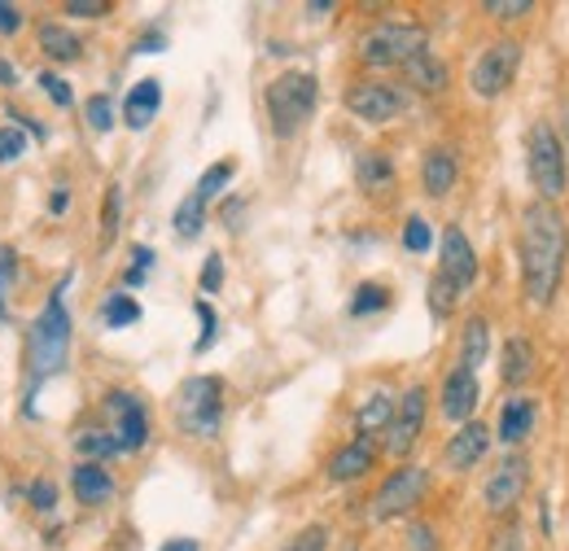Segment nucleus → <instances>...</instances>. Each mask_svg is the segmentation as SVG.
I'll list each match as a JSON object with an SVG mask.
<instances>
[{
    "label": "nucleus",
    "mask_w": 569,
    "mask_h": 551,
    "mask_svg": "<svg viewBox=\"0 0 569 551\" xmlns=\"http://www.w3.org/2000/svg\"><path fill=\"white\" fill-rule=\"evenodd\" d=\"M517 259H521V289L535 307H552V298L561 293L569 259V223L561 207L552 202H530L521 210V228H517Z\"/></svg>",
    "instance_id": "1"
},
{
    "label": "nucleus",
    "mask_w": 569,
    "mask_h": 551,
    "mask_svg": "<svg viewBox=\"0 0 569 551\" xmlns=\"http://www.w3.org/2000/svg\"><path fill=\"white\" fill-rule=\"evenodd\" d=\"M62 289H67V280H62ZM62 289H53L49 302L40 307V315L27 324V342H22V408L27 415H36L40 385L62 377L67 359H71V311L62 302Z\"/></svg>",
    "instance_id": "2"
},
{
    "label": "nucleus",
    "mask_w": 569,
    "mask_h": 551,
    "mask_svg": "<svg viewBox=\"0 0 569 551\" xmlns=\"http://www.w3.org/2000/svg\"><path fill=\"white\" fill-rule=\"evenodd\" d=\"M263 106H268L272 137L277 140L298 137L311 123L316 106H320V79L311 70H284V74H277L263 88Z\"/></svg>",
    "instance_id": "3"
},
{
    "label": "nucleus",
    "mask_w": 569,
    "mask_h": 551,
    "mask_svg": "<svg viewBox=\"0 0 569 551\" xmlns=\"http://www.w3.org/2000/svg\"><path fill=\"white\" fill-rule=\"evenodd\" d=\"M526 176L539 193V202H561L569 189V158H566V144H561V132L552 123H535L526 132Z\"/></svg>",
    "instance_id": "4"
},
{
    "label": "nucleus",
    "mask_w": 569,
    "mask_h": 551,
    "mask_svg": "<svg viewBox=\"0 0 569 551\" xmlns=\"http://www.w3.org/2000/svg\"><path fill=\"white\" fill-rule=\"evenodd\" d=\"M429 49V31L421 22H377L359 36L356 53L368 70H403L417 53Z\"/></svg>",
    "instance_id": "5"
},
{
    "label": "nucleus",
    "mask_w": 569,
    "mask_h": 551,
    "mask_svg": "<svg viewBox=\"0 0 569 551\" xmlns=\"http://www.w3.org/2000/svg\"><path fill=\"white\" fill-rule=\"evenodd\" d=\"M171 412H176V429L184 438H214L219 424H223V381L219 377L180 381V390L171 399Z\"/></svg>",
    "instance_id": "6"
},
{
    "label": "nucleus",
    "mask_w": 569,
    "mask_h": 551,
    "mask_svg": "<svg viewBox=\"0 0 569 551\" xmlns=\"http://www.w3.org/2000/svg\"><path fill=\"white\" fill-rule=\"evenodd\" d=\"M342 106L356 114L359 123L381 128V123H390V119L408 114L412 92H408L403 83H395V79H356V83L342 92Z\"/></svg>",
    "instance_id": "7"
},
{
    "label": "nucleus",
    "mask_w": 569,
    "mask_h": 551,
    "mask_svg": "<svg viewBox=\"0 0 569 551\" xmlns=\"http://www.w3.org/2000/svg\"><path fill=\"white\" fill-rule=\"evenodd\" d=\"M429 490V469H421V464H399L386 482H381V490L372 494V503H368V517L372 521H395V517H408L421 499H426Z\"/></svg>",
    "instance_id": "8"
},
{
    "label": "nucleus",
    "mask_w": 569,
    "mask_h": 551,
    "mask_svg": "<svg viewBox=\"0 0 569 551\" xmlns=\"http://www.w3.org/2000/svg\"><path fill=\"white\" fill-rule=\"evenodd\" d=\"M517 70H521V44L517 40H496V44H487L478 53V62L469 70V88L482 101H499L512 88Z\"/></svg>",
    "instance_id": "9"
},
{
    "label": "nucleus",
    "mask_w": 569,
    "mask_h": 551,
    "mask_svg": "<svg viewBox=\"0 0 569 551\" xmlns=\"http://www.w3.org/2000/svg\"><path fill=\"white\" fill-rule=\"evenodd\" d=\"M426 415H429V390L426 385H408V390L395 399V415H390V424H386V455L408 460L412 447H417L421 433H426Z\"/></svg>",
    "instance_id": "10"
},
{
    "label": "nucleus",
    "mask_w": 569,
    "mask_h": 551,
    "mask_svg": "<svg viewBox=\"0 0 569 551\" xmlns=\"http://www.w3.org/2000/svg\"><path fill=\"white\" fill-rule=\"evenodd\" d=\"M526 485H530V460H526L521 451H508L503 460H496V469H491L487 482H482V503H487V512L508 517V512L521 503Z\"/></svg>",
    "instance_id": "11"
},
{
    "label": "nucleus",
    "mask_w": 569,
    "mask_h": 551,
    "mask_svg": "<svg viewBox=\"0 0 569 551\" xmlns=\"http://www.w3.org/2000/svg\"><path fill=\"white\" fill-rule=\"evenodd\" d=\"M101 408L114 420L110 433H114L119 451H123V455L144 451V442H149V408L141 403V394H132V390H110Z\"/></svg>",
    "instance_id": "12"
},
{
    "label": "nucleus",
    "mask_w": 569,
    "mask_h": 551,
    "mask_svg": "<svg viewBox=\"0 0 569 551\" xmlns=\"http://www.w3.org/2000/svg\"><path fill=\"white\" fill-rule=\"evenodd\" d=\"M438 272L447 276L460 293L478 280V250H473V241L465 237V228L460 223H447L442 228V254H438Z\"/></svg>",
    "instance_id": "13"
},
{
    "label": "nucleus",
    "mask_w": 569,
    "mask_h": 551,
    "mask_svg": "<svg viewBox=\"0 0 569 551\" xmlns=\"http://www.w3.org/2000/svg\"><path fill=\"white\" fill-rule=\"evenodd\" d=\"M478 399H482L478 377H473L469 368L456 363V368L442 377V390H438V408H442V415H447L451 424H469L473 412H478Z\"/></svg>",
    "instance_id": "14"
},
{
    "label": "nucleus",
    "mask_w": 569,
    "mask_h": 551,
    "mask_svg": "<svg viewBox=\"0 0 569 551\" xmlns=\"http://www.w3.org/2000/svg\"><path fill=\"white\" fill-rule=\"evenodd\" d=\"M487 451H491V429H487L482 420H469V424H460V429L451 433V442L442 447V460H447V469L469 473L473 464L487 460Z\"/></svg>",
    "instance_id": "15"
},
{
    "label": "nucleus",
    "mask_w": 569,
    "mask_h": 551,
    "mask_svg": "<svg viewBox=\"0 0 569 551\" xmlns=\"http://www.w3.org/2000/svg\"><path fill=\"white\" fill-rule=\"evenodd\" d=\"M377 469V438H351L347 447H338L333 451V460H329V482H359V478H368Z\"/></svg>",
    "instance_id": "16"
},
{
    "label": "nucleus",
    "mask_w": 569,
    "mask_h": 551,
    "mask_svg": "<svg viewBox=\"0 0 569 551\" xmlns=\"http://www.w3.org/2000/svg\"><path fill=\"white\" fill-rule=\"evenodd\" d=\"M456 180H460V158H456V149L451 144H433L426 149V158H421V189H426V198H447L451 189H456Z\"/></svg>",
    "instance_id": "17"
},
{
    "label": "nucleus",
    "mask_w": 569,
    "mask_h": 551,
    "mask_svg": "<svg viewBox=\"0 0 569 551\" xmlns=\"http://www.w3.org/2000/svg\"><path fill=\"white\" fill-rule=\"evenodd\" d=\"M535 420H539V403L535 399H526V394H512L503 408H499V442L508 447V451H517L530 433H535Z\"/></svg>",
    "instance_id": "18"
},
{
    "label": "nucleus",
    "mask_w": 569,
    "mask_h": 551,
    "mask_svg": "<svg viewBox=\"0 0 569 551\" xmlns=\"http://www.w3.org/2000/svg\"><path fill=\"white\" fill-rule=\"evenodd\" d=\"M535 368H539V354H535V342H530V338H508V342H503V354H499V381H503L508 390L526 385V381L535 377Z\"/></svg>",
    "instance_id": "19"
},
{
    "label": "nucleus",
    "mask_w": 569,
    "mask_h": 551,
    "mask_svg": "<svg viewBox=\"0 0 569 551\" xmlns=\"http://www.w3.org/2000/svg\"><path fill=\"white\" fill-rule=\"evenodd\" d=\"M158 110H162V83L158 79H141L137 88H128V97H123V123L132 132H144L158 119Z\"/></svg>",
    "instance_id": "20"
},
{
    "label": "nucleus",
    "mask_w": 569,
    "mask_h": 551,
    "mask_svg": "<svg viewBox=\"0 0 569 551\" xmlns=\"http://www.w3.org/2000/svg\"><path fill=\"white\" fill-rule=\"evenodd\" d=\"M71 490L83 508H101L114 494V473H106V464H74L71 469Z\"/></svg>",
    "instance_id": "21"
},
{
    "label": "nucleus",
    "mask_w": 569,
    "mask_h": 551,
    "mask_svg": "<svg viewBox=\"0 0 569 551\" xmlns=\"http://www.w3.org/2000/svg\"><path fill=\"white\" fill-rule=\"evenodd\" d=\"M395 158L390 153H381V149H363L356 158V184L363 193H386V189H395Z\"/></svg>",
    "instance_id": "22"
},
{
    "label": "nucleus",
    "mask_w": 569,
    "mask_h": 551,
    "mask_svg": "<svg viewBox=\"0 0 569 551\" xmlns=\"http://www.w3.org/2000/svg\"><path fill=\"white\" fill-rule=\"evenodd\" d=\"M403 79H408V88H417V92H426V97H438V92H447V83H451V70L447 62L438 58V53H417L408 67H403Z\"/></svg>",
    "instance_id": "23"
},
{
    "label": "nucleus",
    "mask_w": 569,
    "mask_h": 551,
    "mask_svg": "<svg viewBox=\"0 0 569 551\" xmlns=\"http://www.w3.org/2000/svg\"><path fill=\"white\" fill-rule=\"evenodd\" d=\"M491 354V320L487 315H469L460 329V368H469L478 377V368Z\"/></svg>",
    "instance_id": "24"
},
{
    "label": "nucleus",
    "mask_w": 569,
    "mask_h": 551,
    "mask_svg": "<svg viewBox=\"0 0 569 551\" xmlns=\"http://www.w3.org/2000/svg\"><path fill=\"white\" fill-rule=\"evenodd\" d=\"M40 49L58 62V67H71L83 58V40L74 36L71 27H62V22H40Z\"/></svg>",
    "instance_id": "25"
},
{
    "label": "nucleus",
    "mask_w": 569,
    "mask_h": 551,
    "mask_svg": "<svg viewBox=\"0 0 569 551\" xmlns=\"http://www.w3.org/2000/svg\"><path fill=\"white\" fill-rule=\"evenodd\" d=\"M390 415H395V394H386V390H377V394H368V399L359 403V412H356V429H359V438H377V433H386V424H390Z\"/></svg>",
    "instance_id": "26"
},
{
    "label": "nucleus",
    "mask_w": 569,
    "mask_h": 551,
    "mask_svg": "<svg viewBox=\"0 0 569 551\" xmlns=\"http://www.w3.org/2000/svg\"><path fill=\"white\" fill-rule=\"evenodd\" d=\"M137 320H141V302H137L128 289H114V293L101 298V324H106V329L119 333V329H132Z\"/></svg>",
    "instance_id": "27"
},
{
    "label": "nucleus",
    "mask_w": 569,
    "mask_h": 551,
    "mask_svg": "<svg viewBox=\"0 0 569 551\" xmlns=\"http://www.w3.org/2000/svg\"><path fill=\"white\" fill-rule=\"evenodd\" d=\"M74 451H79V460H83V464H106V460L123 455L110 429H83V433L74 438Z\"/></svg>",
    "instance_id": "28"
},
{
    "label": "nucleus",
    "mask_w": 569,
    "mask_h": 551,
    "mask_svg": "<svg viewBox=\"0 0 569 551\" xmlns=\"http://www.w3.org/2000/svg\"><path fill=\"white\" fill-rule=\"evenodd\" d=\"M171 228H176L180 241H193V237L207 228V202H202L198 193H189V198L176 207V214H171Z\"/></svg>",
    "instance_id": "29"
},
{
    "label": "nucleus",
    "mask_w": 569,
    "mask_h": 551,
    "mask_svg": "<svg viewBox=\"0 0 569 551\" xmlns=\"http://www.w3.org/2000/svg\"><path fill=\"white\" fill-rule=\"evenodd\" d=\"M390 307V289L381 284V280H363V284H356V298H351V315L356 320H368V315H381Z\"/></svg>",
    "instance_id": "30"
},
{
    "label": "nucleus",
    "mask_w": 569,
    "mask_h": 551,
    "mask_svg": "<svg viewBox=\"0 0 569 551\" xmlns=\"http://www.w3.org/2000/svg\"><path fill=\"white\" fill-rule=\"evenodd\" d=\"M119 219H123V184L110 180V184H106V202H101V250L114 246V237H119Z\"/></svg>",
    "instance_id": "31"
},
{
    "label": "nucleus",
    "mask_w": 569,
    "mask_h": 551,
    "mask_svg": "<svg viewBox=\"0 0 569 551\" xmlns=\"http://www.w3.org/2000/svg\"><path fill=\"white\" fill-rule=\"evenodd\" d=\"M232 176H237V162H232V158H223V162H214V167H207V171H202V180L193 184V193H198V198L211 207L214 198H219V193L232 184Z\"/></svg>",
    "instance_id": "32"
},
{
    "label": "nucleus",
    "mask_w": 569,
    "mask_h": 551,
    "mask_svg": "<svg viewBox=\"0 0 569 551\" xmlns=\"http://www.w3.org/2000/svg\"><path fill=\"white\" fill-rule=\"evenodd\" d=\"M456 302H460V289L442 272L429 276V315H433V320H447V315L456 311Z\"/></svg>",
    "instance_id": "33"
},
{
    "label": "nucleus",
    "mask_w": 569,
    "mask_h": 551,
    "mask_svg": "<svg viewBox=\"0 0 569 551\" xmlns=\"http://www.w3.org/2000/svg\"><path fill=\"white\" fill-rule=\"evenodd\" d=\"M83 119H88V128H92L97 137H110V132H114V97H106V92L88 97Z\"/></svg>",
    "instance_id": "34"
},
{
    "label": "nucleus",
    "mask_w": 569,
    "mask_h": 551,
    "mask_svg": "<svg viewBox=\"0 0 569 551\" xmlns=\"http://www.w3.org/2000/svg\"><path fill=\"white\" fill-rule=\"evenodd\" d=\"M193 315H198V324H202V338L193 342V354H207V350L214 345V338H219V315H214V307L207 302V298L193 302Z\"/></svg>",
    "instance_id": "35"
},
{
    "label": "nucleus",
    "mask_w": 569,
    "mask_h": 551,
    "mask_svg": "<svg viewBox=\"0 0 569 551\" xmlns=\"http://www.w3.org/2000/svg\"><path fill=\"white\" fill-rule=\"evenodd\" d=\"M429 246H433V228H429L421 214H408V223H403V250L408 254H426Z\"/></svg>",
    "instance_id": "36"
},
{
    "label": "nucleus",
    "mask_w": 569,
    "mask_h": 551,
    "mask_svg": "<svg viewBox=\"0 0 569 551\" xmlns=\"http://www.w3.org/2000/svg\"><path fill=\"white\" fill-rule=\"evenodd\" d=\"M281 551H329V525H320V521L316 525H302Z\"/></svg>",
    "instance_id": "37"
},
{
    "label": "nucleus",
    "mask_w": 569,
    "mask_h": 551,
    "mask_svg": "<svg viewBox=\"0 0 569 551\" xmlns=\"http://www.w3.org/2000/svg\"><path fill=\"white\" fill-rule=\"evenodd\" d=\"M40 88H44V97L58 106V110H71L74 106V92H71V83L62 79V74H53V70H44L40 74Z\"/></svg>",
    "instance_id": "38"
},
{
    "label": "nucleus",
    "mask_w": 569,
    "mask_h": 551,
    "mask_svg": "<svg viewBox=\"0 0 569 551\" xmlns=\"http://www.w3.org/2000/svg\"><path fill=\"white\" fill-rule=\"evenodd\" d=\"M18 280V254L9 246H0V320H9V284Z\"/></svg>",
    "instance_id": "39"
},
{
    "label": "nucleus",
    "mask_w": 569,
    "mask_h": 551,
    "mask_svg": "<svg viewBox=\"0 0 569 551\" xmlns=\"http://www.w3.org/2000/svg\"><path fill=\"white\" fill-rule=\"evenodd\" d=\"M535 4L530 0H487L482 4V13H491L496 22H517V18H526Z\"/></svg>",
    "instance_id": "40"
},
{
    "label": "nucleus",
    "mask_w": 569,
    "mask_h": 551,
    "mask_svg": "<svg viewBox=\"0 0 569 551\" xmlns=\"http://www.w3.org/2000/svg\"><path fill=\"white\" fill-rule=\"evenodd\" d=\"M27 499H31V508H36V512H44V517H49V512L58 508V485L49 482V478H36V482L27 485Z\"/></svg>",
    "instance_id": "41"
},
{
    "label": "nucleus",
    "mask_w": 569,
    "mask_h": 551,
    "mask_svg": "<svg viewBox=\"0 0 569 551\" xmlns=\"http://www.w3.org/2000/svg\"><path fill=\"white\" fill-rule=\"evenodd\" d=\"M22 153H27V132H18L13 123H9V128H0V167L18 162Z\"/></svg>",
    "instance_id": "42"
},
{
    "label": "nucleus",
    "mask_w": 569,
    "mask_h": 551,
    "mask_svg": "<svg viewBox=\"0 0 569 551\" xmlns=\"http://www.w3.org/2000/svg\"><path fill=\"white\" fill-rule=\"evenodd\" d=\"M62 9H67L71 18H106L114 4H110V0H67Z\"/></svg>",
    "instance_id": "43"
},
{
    "label": "nucleus",
    "mask_w": 569,
    "mask_h": 551,
    "mask_svg": "<svg viewBox=\"0 0 569 551\" xmlns=\"http://www.w3.org/2000/svg\"><path fill=\"white\" fill-rule=\"evenodd\" d=\"M219 289H223V259L207 254V263H202V293H219Z\"/></svg>",
    "instance_id": "44"
},
{
    "label": "nucleus",
    "mask_w": 569,
    "mask_h": 551,
    "mask_svg": "<svg viewBox=\"0 0 569 551\" xmlns=\"http://www.w3.org/2000/svg\"><path fill=\"white\" fill-rule=\"evenodd\" d=\"M408 543H412V551H438V534H433V525H426V521H412Z\"/></svg>",
    "instance_id": "45"
},
{
    "label": "nucleus",
    "mask_w": 569,
    "mask_h": 551,
    "mask_svg": "<svg viewBox=\"0 0 569 551\" xmlns=\"http://www.w3.org/2000/svg\"><path fill=\"white\" fill-rule=\"evenodd\" d=\"M496 551H526V530H521V525H517V521H508V525H503V530H499Z\"/></svg>",
    "instance_id": "46"
},
{
    "label": "nucleus",
    "mask_w": 569,
    "mask_h": 551,
    "mask_svg": "<svg viewBox=\"0 0 569 551\" xmlns=\"http://www.w3.org/2000/svg\"><path fill=\"white\" fill-rule=\"evenodd\" d=\"M22 22H27V13H22L18 4H4V0H0V36H18Z\"/></svg>",
    "instance_id": "47"
},
{
    "label": "nucleus",
    "mask_w": 569,
    "mask_h": 551,
    "mask_svg": "<svg viewBox=\"0 0 569 551\" xmlns=\"http://www.w3.org/2000/svg\"><path fill=\"white\" fill-rule=\"evenodd\" d=\"M162 49H167V36H162V31H158V27H153V31H144L141 40H137V49H132V53H162Z\"/></svg>",
    "instance_id": "48"
},
{
    "label": "nucleus",
    "mask_w": 569,
    "mask_h": 551,
    "mask_svg": "<svg viewBox=\"0 0 569 551\" xmlns=\"http://www.w3.org/2000/svg\"><path fill=\"white\" fill-rule=\"evenodd\" d=\"M132 268H137V272H149V268H153V250H149V246H132Z\"/></svg>",
    "instance_id": "49"
},
{
    "label": "nucleus",
    "mask_w": 569,
    "mask_h": 551,
    "mask_svg": "<svg viewBox=\"0 0 569 551\" xmlns=\"http://www.w3.org/2000/svg\"><path fill=\"white\" fill-rule=\"evenodd\" d=\"M71 207V189H53V198H49V214H67Z\"/></svg>",
    "instance_id": "50"
},
{
    "label": "nucleus",
    "mask_w": 569,
    "mask_h": 551,
    "mask_svg": "<svg viewBox=\"0 0 569 551\" xmlns=\"http://www.w3.org/2000/svg\"><path fill=\"white\" fill-rule=\"evenodd\" d=\"M158 551H202V548H198V539H167Z\"/></svg>",
    "instance_id": "51"
},
{
    "label": "nucleus",
    "mask_w": 569,
    "mask_h": 551,
    "mask_svg": "<svg viewBox=\"0 0 569 551\" xmlns=\"http://www.w3.org/2000/svg\"><path fill=\"white\" fill-rule=\"evenodd\" d=\"M0 83H4V88H18V67L0 62Z\"/></svg>",
    "instance_id": "52"
},
{
    "label": "nucleus",
    "mask_w": 569,
    "mask_h": 551,
    "mask_svg": "<svg viewBox=\"0 0 569 551\" xmlns=\"http://www.w3.org/2000/svg\"><path fill=\"white\" fill-rule=\"evenodd\" d=\"M123 284H128V289H137V284H144V272H137V268H128V272H123Z\"/></svg>",
    "instance_id": "53"
},
{
    "label": "nucleus",
    "mask_w": 569,
    "mask_h": 551,
    "mask_svg": "<svg viewBox=\"0 0 569 551\" xmlns=\"http://www.w3.org/2000/svg\"><path fill=\"white\" fill-rule=\"evenodd\" d=\"M561 144H569V101L566 110H561Z\"/></svg>",
    "instance_id": "54"
}]
</instances>
